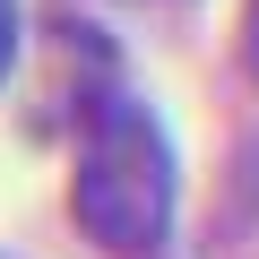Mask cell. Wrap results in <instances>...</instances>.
Wrapping results in <instances>:
<instances>
[{"instance_id": "1", "label": "cell", "mask_w": 259, "mask_h": 259, "mask_svg": "<svg viewBox=\"0 0 259 259\" xmlns=\"http://www.w3.org/2000/svg\"><path fill=\"white\" fill-rule=\"evenodd\" d=\"M69 216L112 259H147L164 242V225H173V147H164V121L130 87H95L87 95Z\"/></svg>"}, {"instance_id": "2", "label": "cell", "mask_w": 259, "mask_h": 259, "mask_svg": "<svg viewBox=\"0 0 259 259\" xmlns=\"http://www.w3.org/2000/svg\"><path fill=\"white\" fill-rule=\"evenodd\" d=\"M9 52H18V0H0V69H9Z\"/></svg>"}, {"instance_id": "3", "label": "cell", "mask_w": 259, "mask_h": 259, "mask_svg": "<svg viewBox=\"0 0 259 259\" xmlns=\"http://www.w3.org/2000/svg\"><path fill=\"white\" fill-rule=\"evenodd\" d=\"M250 69H259V0H250Z\"/></svg>"}]
</instances>
